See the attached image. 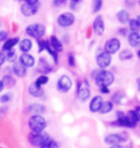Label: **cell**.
I'll use <instances>...</instances> for the list:
<instances>
[{
    "mask_svg": "<svg viewBox=\"0 0 140 148\" xmlns=\"http://www.w3.org/2000/svg\"><path fill=\"white\" fill-rule=\"evenodd\" d=\"M99 88H109V86H111L114 83L115 76L111 71L106 69H100L99 72L97 73V75L95 76V78L93 79Z\"/></svg>",
    "mask_w": 140,
    "mask_h": 148,
    "instance_id": "6da1fadb",
    "label": "cell"
},
{
    "mask_svg": "<svg viewBox=\"0 0 140 148\" xmlns=\"http://www.w3.org/2000/svg\"><path fill=\"white\" fill-rule=\"evenodd\" d=\"M28 126L32 133H40L45 130L47 127V121L42 115L32 114L28 120Z\"/></svg>",
    "mask_w": 140,
    "mask_h": 148,
    "instance_id": "7a4b0ae2",
    "label": "cell"
},
{
    "mask_svg": "<svg viewBox=\"0 0 140 148\" xmlns=\"http://www.w3.org/2000/svg\"><path fill=\"white\" fill-rule=\"evenodd\" d=\"M25 32L29 37L34 38L36 40H40L45 35L46 28L42 23H32L26 27Z\"/></svg>",
    "mask_w": 140,
    "mask_h": 148,
    "instance_id": "3957f363",
    "label": "cell"
},
{
    "mask_svg": "<svg viewBox=\"0 0 140 148\" xmlns=\"http://www.w3.org/2000/svg\"><path fill=\"white\" fill-rule=\"evenodd\" d=\"M50 136L48 135V133H46L45 131L40 132V133H30V135L28 136V140L30 144H32L33 146H37L40 147L42 146L44 143H46L47 141L50 140Z\"/></svg>",
    "mask_w": 140,
    "mask_h": 148,
    "instance_id": "277c9868",
    "label": "cell"
},
{
    "mask_svg": "<svg viewBox=\"0 0 140 148\" xmlns=\"http://www.w3.org/2000/svg\"><path fill=\"white\" fill-rule=\"evenodd\" d=\"M75 22V16L71 12H65L61 14L57 18V23L61 28H68Z\"/></svg>",
    "mask_w": 140,
    "mask_h": 148,
    "instance_id": "5b68a950",
    "label": "cell"
},
{
    "mask_svg": "<svg viewBox=\"0 0 140 148\" xmlns=\"http://www.w3.org/2000/svg\"><path fill=\"white\" fill-rule=\"evenodd\" d=\"M73 87L72 79L68 75H61L57 81V88L59 92L67 93Z\"/></svg>",
    "mask_w": 140,
    "mask_h": 148,
    "instance_id": "8992f818",
    "label": "cell"
},
{
    "mask_svg": "<svg viewBox=\"0 0 140 148\" xmlns=\"http://www.w3.org/2000/svg\"><path fill=\"white\" fill-rule=\"evenodd\" d=\"M121 48V41L117 38H111L104 44V51L109 55L117 53Z\"/></svg>",
    "mask_w": 140,
    "mask_h": 148,
    "instance_id": "52a82bcc",
    "label": "cell"
},
{
    "mask_svg": "<svg viewBox=\"0 0 140 148\" xmlns=\"http://www.w3.org/2000/svg\"><path fill=\"white\" fill-rule=\"evenodd\" d=\"M112 57L111 55L108 54L105 51L98 53L96 56V64L99 67V69H105L111 64Z\"/></svg>",
    "mask_w": 140,
    "mask_h": 148,
    "instance_id": "ba28073f",
    "label": "cell"
},
{
    "mask_svg": "<svg viewBox=\"0 0 140 148\" xmlns=\"http://www.w3.org/2000/svg\"><path fill=\"white\" fill-rule=\"evenodd\" d=\"M92 29H93V32L95 35H97V36H103L104 33H105V29H106L103 16L98 14V16L95 17L93 20V23H92Z\"/></svg>",
    "mask_w": 140,
    "mask_h": 148,
    "instance_id": "9c48e42d",
    "label": "cell"
},
{
    "mask_svg": "<svg viewBox=\"0 0 140 148\" xmlns=\"http://www.w3.org/2000/svg\"><path fill=\"white\" fill-rule=\"evenodd\" d=\"M127 140L121 134H109L106 136L105 143L109 145H121V143H125Z\"/></svg>",
    "mask_w": 140,
    "mask_h": 148,
    "instance_id": "30bf717a",
    "label": "cell"
},
{
    "mask_svg": "<svg viewBox=\"0 0 140 148\" xmlns=\"http://www.w3.org/2000/svg\"><path fill=\"white\" fill-rule=\"evenodd\" d=\"M38 7H40V5H30L24 2L20 7V12L24 16L31 17L38 12Z\"/></svg>",
    "mask_w": 140,
    "mask_h": 148,
    "instance_id": "8fae6325",
    "label": "cell"
},
{
    "mask_svg": "<svg viewBox=\"0 0 140 148\" xmlns=\"http://www.w3.org/2000/svg\"><path fill=\"white\" fill-rule=\"evenodd\" d=\"M139 107H135V110H130L126 114L127 117H128V120L130 122V128H135L137 126V124L139 122Z\"/></svg>",
    "mask_w": 140,
    "mask_h": 148,
    "instance_id": "7c38bea8",
    "label": "cell"
},
{
    "mask_svg": "<svg viewBox=\"0 0 140 148\" xmlns=\"http://www.w3.org/2000/svg\"><path fill=\"white\" fill-rule=\"evenodd\" d=\"M103 102L104 98L102 95H95L94 97H92L90 102H89V111L91 112H99Z\"/></svg>",
    "mask_w": 140,
    "mask_h": 148,
    "instance_id": "4fadbf2b",
    "label": "cell"
},
{
    "mask_svg": "<svg viewBox=\"0 0 140 148\" xmlns=\"http://www.w3.org/2000/svg\"><path fill=\"white\" fill-rule=\"evenodd\" d=\"M18 62L22 64L23 66H25L26 69L28 67H33L36 64L35 58L33 57L29 53H25V54H21L18 58Z\"/></svg>",
    "mask_w": 140,
    "mask_h": 148,
    "instance_id": "5bb4252c",
    "label": "cell"
},
{
    "mask_svg": "<svg viewBox=\"0 0 140 148\" xmlns=\"http://www.w3.org/2000/svg\"><path fill=\"white\" fill-rule=\"evenodd\" d=\"M12 69H13V72L14 75L16 77H18V78H24V77L27 75V69H26L25 66H23L22 64L17 61L14 62L13 64Z\"/></svg>",
    "mask_w": 140,
    "mask_h": 148,
    "instance_id": "9a60e30c",
    "label": "cell"
},
{
    "mask_svg": "<svg viewBox=\"0 0 140 148\" xmlns=\"http://www.w3.org/2000/svg\"><path fill=\"white\" fill-rule=\"evenodd\" d=\"M116 123L118 126L121 127H127V128H130V122L128 120V117L125 112L118 111L116 112Z\"/></svg>",
    "mask_w": 140,
    "mask_h": 148,
    "instance_id": "2e32d148",
    "label": "cell"
},
{
    "mask_svg": "<svg viewBox=\"0 0 140 148\" xmlns=\"http://www.w3.org/2000/svg\"><path fill=\"white\" fill-rule=\"evenodd\" d=\"M38 71L42 73V75H46L47 73L52 72L53 67L48 64L46 59L44 57L40 58V64H38Z\"/></svg>",
    "mask_w": 140,
    "mask_h": 148,
    "instance_id": "e0dca14e",
    "label": "cell"
},
{
    "mask_svg": "<svg viewBox=\"0 0 140 148\" xmlns=\"http://www.w3.org/2000/svg\"><path fill=\"white\" fill-rule=\"evenodd\" d=\"M18 47H19L20 51L22 52V54H25V53H28L29 51H31V49L33 47V42L28 38H22L21 40H19Z\"/></svg>",
    "mask_w": 140,
    "mask_h": 148,
    "instance_id": "ac0fdd59",
    "label": "cell"
},
{
    "mask_svg": "<svg viewBox=\"0 0 140 148\" xmlns=\"http://www.w3.org/2000/svg\"><path fill=\"white\" fill-rule=\"evenodd\" d=\"M77 96H78V100L80 102L85 103L90 97V90L86 87H81L79 90H77Z\"/></svg>",
    "mask_w": 140,
    "mask_h": 148,
    "instance_id": "d6986e66",
    "label": "cell"
},
{
    "mask_svg": "<svg viewBox=\"0 0 140 148\" xmlns=\"http://www.w3.org/2000/svg\"><path fill=\"white\" fill-rule=\"evenodd\" d=\"M48 42L50 44V46L52 47V49L54 50V51H56L57 53L64 51V45H62L61 41L59 40L56 36L50 37V40H49Z\"/></svg>",
    "mask_w": 140,
    "mask_h": 148,
    "instance_id": "ffe728a7",
    "label": "cell"
},
{
    "mask_svg": "<svg viewBox=\"0 0 140 148\" xmlns=\"http://www.w3.org/2000/svg\"><path fill=\"white\" fill-rule=\"evenodd\" d=\"M28 111L30 112H32L33 114H42L43 112H45L46 107L40 103H33V104L29 105Z\"/></svg>",
    "mask_w": 140,
    "mask_h": 148,
    "instance_id": "44dd1931",
    "label": "cell"
},
{
    "mask_svg": "<svg viewBox=\"0 0 140 148\" xmlns=\"http://www.w3.org/2000/svg\"><path fill=\"white\" fill-rule=\"evenodd\" d=\"M28 92L31 96L36 97V98H40V97H41L43 95L44 90H42V88L37 87L34 83H32L28 88Z\"/></svg>",
    "mask_w": 140,
    "mask_h": 148,
    "instance_id": "7402d4cb",
    "label": "cell"
},
{
    "mask_svg": "<svg viewBox=\"0 0 140 148\" xmlns=\"http://www.w3.org/2000/svg\"><path fill=\"white\" fill-rule=\"evenodd\" d=\"M19 42V38H10L4 41L2 44V51H9L14 49V47Z\"/></svg>",
    "mask_w": 140,
    "mask_h": 148,
    "instance_id": "603a6c76",
    "label": "cell"
},
{
    "mask_svg": "<svg viewBox=\"0 0 140 148\" xmlns=\"http://www.w3.org/2000/svg\"><path fill=\"white\" fill-rule=\"evenodd\" d=\"M116 18L121 24H126L130 21V14L129 12L125 9H122V10L118 11L117 14H116Z\"/></svg>",
    "mask_w": 140,
    "mask_h": 148,
    "instance_id": "cb8c5ba5",
    "label": "cell"
},
{
    "mask_svg": "<svg viewBox=\"0 0 140 148\" xmlns=\"http://www.w3.org/2000/svg\"><path fill=\"white\" fill-rule=\"evenodd\" d=\"M128 42L132 48H138L140 45V36L139 33H130L128 37Z\"/></svg>",
    "mask_w": 140,
    "mask_h": 148,
    "instance_id": "d4e9b609",
    "label": "cell"
},
{
    "mask_svg": "<svg viewBox=\"0 0 140 148\" xmlns=\"http://www.w3.org/2000/svg\"><path fill=\"white\" fill-rule=\"evenodd\" d=\"M129 23V29L130 30V33H138L140 29V21L139 17L137 18H132L130 19Z\"/></svg>",
    "mask_w": 140,
    "mask_h": 148,
    "instance_id": "484cf974",
    "label": "cell"
},
{
    "mask_svg": "<svg viewBox=\"0 0 140 148\" xmlns=\"http://www.w3.org/2000/svg\"><path fill=\"white\" fill-rule=\"evenodd\" d=\"M112 110H113V103L111 101H104L102 106H101L99 112L102 114H106L111 112Z\"/></svg>",
    "mask_w": 140,
    "mask_h": 148,
    "instance_id": "4316f807",
    "label": "cell"
},
{
    "mask_svg": "<svg viewBox=\"0 0 140 148\" xmlns=\"http://www.w3.org/2000/svg\"><path fill=\"white\" fill-rule=\"evenodd\" d=\"M133 58V53L130 49H124L119 53V59L121 61H129Z\"/></svg>",
    "mask_w": 140,
    "mask_h": 148,
    "instance_id": "83f0119b",
    "label": "cell"
},
{
    "mask_svg": "<svg viewBox=\"0 0 140 148\" xmlns=\"http://www.w3.org/2000/svg\"><path fill=\"white\" fill-rule=\"evenodd\" d=\"M1 81L3 82V84H4L5 87H8V88H14V86H16V79L11 75H5L2 78Z\"/></svg>",
    "mask_w": 140,
    "mask_h": 148,
    "instance_id": "f1b7e54d",
    "label": "cell"
},
{
    "mask_svg": "<svg viewBox=\"0 0 140 148\" xmlns=\"http://www.w3.org/2000/svg\"><path fill=\"white\" fill-rule=\"evenodd\" d=\"M5 57H6V61L8 63H14L16 62V59H17V56H16V52L14 49H11L7 51V53L5 54Z\"/></svg>",
    "mask_w": 140,
    "mask_h": 148,
    "instance_id": "f546056e",
    "label": "cell"
},
{
    "mask_svg": "<svg viewBox=\"0 0 140 148\" xmlns=\"http://www.w3.org/2000/svg\"><path fill=\"white\" fill-rule=\"evenodd\" d=\"M44 50H46V51L48 52L50 55H51V57L53 58V60H54L55 64H58V61H59V55H58V53H57L56 51H54V50L52 49V47L50 46V44H49V42L47 40H46V44H45V49H44Z\"/></svg>",
    "mask_w": 140,
    "mask_h": 148,
    "instance_id": "4dcf8cb0",
    "label": "cell"
},
{
    "mask_svg": "<svg viewBox=\"0 0 140 148\" xmlns=\"http://www.w3.org/2000/svg\"><path fill=\"white\" fill-rule=\"evenodd\" d=\"M49 82V78H48V76L47 75H40V76H38L37 80L34 82V84L37 86V87H40L41 88L42 86L44 85H46L47 83Z\"/></svg>",
    "mask_w": 140,
    "mask_h": 148,
    "instance_id": "1f68e13d",
    "label": "cell"
},
{
    "mask_svg": "<svg viewBox=\"0 0 140 148\" xmlns=\"http://www.w3.org/2000/svg\"><path fill=\"white\" fill-rule=\"evenodd\" d=\"M102 7H103L102 0H95L93 2V4H92V13L96 14L98 12H100Z\"/></svg>",
    "mask_w": 140,
    "mask_h": 148,
    "instance_id": "d6a6232c",
    "label": "cell"
},
{
    "mask_svg": "<svg viewBox=\"0 0 140 148\" xmlns=\"http://www.w3.org/2000/svg\"><path fill=\"white\" fill-rule=\"evenodd\" d=\"M38 148H59V143H58V141L50 138L46 143H44L42 146H40Z\"/></svg>",
    "mask_w": 140,
    "mask_h": 148,
    "instance_id": "836d02e7",
    "label": "cell"
},
{
    "mask_svg": "<svg viewBox=\"0 0 140 148\" xmlns=\"http://www.w3.org/2000/svg\"><path fill=\"white\" fill-rule=\"evenodd\" d=\"M12 98H13V93H12V92H6V93L2 94V95L0 96V103L5 104V103L10 102L12 100Z\"/></svg>",
    "mask_w": 140,
    "mask_h": 148,
    "instance_id": "e575fe53",
    "label": "cell"
},
{
    "mask_svg": "<svg viewBox=\"0 0 140 148\" xmlns=\"http://www.w3.org/2000/svg\"><path fill=\"white\" fill-rule=\"evenodd\" d=\"M124 98H125L124 94H122L121 92H116L114 95L112 96V101H114L116 104H122Z\"/></svg>",
    "mask_w": 140,
    "mask_h": 148,
    "instance_id": "d590c367",
    "label": "cell"
},
{
    "mask_svg": "<svg viewBox=\"0 0 140 148\" xmlns=\"http://www.w3.org/2000/svg\"><path fill=\"white\" fill-rule=\"evenodd\" d=\"M68 64L71 67H74L76 66V61H75V56H74L73 53H69L68 54V59H67Z\"/></svg>",
    "mask_w": 140,
    "mask_h": 148,
    "instance_id": "8d00e7d4",
    "label": "cell"
},
{
    "mask_svg": "<svg viewBox=\"0 0 140 148\" xmlns=\"http://www.w3.org/2000/svg\"><path fill=\"white\" fill-rule=\"evenodd\" d=\"M45 44H46V40H38V53H41L44 51V49H45Z\"/></svg>",
    "mask_w": 140,
    "mask_h": 148,
    "instance_id": "74e56055",
    "label": "cell"
},
{
    "mask_svg": "<svg viewBox=\"0 0 140 148\" xmlns=\"http://www.w3.org/2000/svg\"><path fill=\"white\" fill-rule=\"evenodd\" d=\"M81 4V1L80 0H71L70 3H69V6H70V9L73 11L77 10V7Z\"/></svg>",
    "mask_w": 140,
    "mask_h": 148,
    "instance_id": "f35d334b",
    "label": "cell"
},
{
    "mask_svg": "<svg viewBox=\"0 0 140 148\" xmlns=\"http://www.w3.org/2000/svg\"><path fill=\"white\" fill-rule=\"evenodd\" d=\"M7 37H8V32L6 30H0V43L2 41H5L7 40Z\"/></svg>",
    "mask_w": 140,
    "mask_h": 148,
    "instance_id": "ab89813d",
    "label": "cell"
},
{
    "mask_svg": "<svg viewBox=\"0 0 140 148\" xmlns=\"http://www.w3.org/2000/svg\"><path fill=\"white\" fill-rule=\"evenodd\" d=\"M6 62V57H5V54L2 50H0V66H2L3 64H5Z\"/></svg>",
    "mask_w": 140,
    "mask_h": 148,
    "instance_id": "60d3db41",
    "label": "cell"
},
{
    "mask_svg": "<svg viewBox=\"0 0 140 148\" xmlns=\"http://www.w3.org/2000/svg\"><path fill=\"white\" fill-rule=\"evenodd\" d=\"M118 33L120 34L121 36L125 37V36H127V35H128V29H127V28H125V27L120 28V29L118 30Z\"/></svg>",
    "mask_w": 140,
    "mask_h": 148,
    "instance_id": "b9f144b4",
    "label": "cell"
},
{
    "mask_svg": "<svg viewBox=\"0 0 140 148\" xmlns=\"http://www.w3.org/2000/svg\"><path fill=\"white\" fill-rule=\"evenodd\" d=\"M53 4L55 6H61V5L66 4V1H65V0H55V1L53 2Z\"/></svg>",
    "mask_w": 140,
    "mask_h": 148,
    "instance_id": "7bdbcfd3",
    "label": "cell"
},
{
    "mask_svg": "<svg viewBox=\"0 0 140 148\" xmlns=\"http://www.w3.org/2000/svg\"><path fill=\"white\" fill-rule=\"evenodd\" d=\"M99 90H100V92L103 93V94H109V92H111V90H109V88L103 87V88H99Z\"/></svg>",
    "mask_w": 140,
    "mask_h": 148,
    "instance_id": "ee69618b",
    "label": "cell"
},
{
    "mask_svg": "<svg viewBox=\"0 0 140 148\" xmlns=\"http://www.w3.org/2000/svg\"><path fill=\"white\" fill-rule=\"evenodd\" d=\"M25 3L30 5H40V1L38 0H25Z\"/></svg>",
    "mask_w": 140,
    "mask_h": 148,
    "instance_id": "f6af8a7d",
    "label": "cell"
},
{
    "mask_svg": "<svg viewBox=\"0 0 140 148\" xmlns=\"http://www.w3.org/2000/svg\"><path fill=\"white\" fill-rule=\"evenodd\" d=\"M4 88H5V86H4V84H3V82L0 80V92H2Z\"/></svg>",
    "mask_w": 140,
    "mask_h": 148,
    "instance_id": "bcb514c9",
    "label": "cell"
},
{
    "mask_svg": "<svg viewBox=\"0 0 140 148\" xmlns=\"http://www.w3.org/2000/svg\"><path fill=\"white\" fill-rule=\"evenodd\" d=\"M109 148H125V147L122 146V145H112V146H111Z\"/></svg>",
    "mask_w": 140,
    "mask_h": 148,
    "instance_id": "7dc6e473",
    "label": "cell"
},
{
    "mask_svg": "<svg viewBox=\"0 0 140 148\" xmlns=\"http://www.w3.org/2000/svg\"><path fill=\"white\" fill-rule=\"evenodd\" d=\"M1 25H2V20H1V18H0V27H1Z\"/></svg>",
    "mask_w": 140,
    "mask_h": 148,
    "instance_id": "c3c4849f",
    "label": "cell"
}]
</instances>
